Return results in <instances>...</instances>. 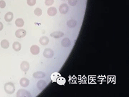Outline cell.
Listing matches in <instances>:
<instances>
[{
    "label": "cell",
    "instance_id": "6",
    "mask_svg": "<svg viewBox=\"0 0 129 97\" xmlns=\"http://www.w3.org/2000/svg\"><path fill=\"white\" fill-rule=\"evenodd\" d=\"M59 11L61 14H66L68 11V6L66 4H62L59 6Z\"/></svg>",
    "mask_w": 129,
    "mask_h": 97
},
{
    "label": "cell",
    "instance_id": "14",
    "mask_svg": "<svg viewBox=\"0 0 129 97\" xmlns=\"http://www.w3.org/2000/svg\"><path fill=\"white\" fill-rule=\"evenodd\" d=\"M39 43L43 46L47 45L49 43V38L45 36H42V37H41L40 39H39Z\"/></svg>",
    "mask_w": 129,
    "mask_h": 97
},
{
    "label": "cell",
    "instance_id": "24",
    "mask_svg": "<svg viewBox=\"0 0 129 97\" xmlns=\"http://www.w3.org/2000/svg\"><path fill=\"white\" fill-rule=\"evenodd\" d=\"M68 4L71 6H75L77 4L78 0H68Z\"/></svg>",
    "mask_w": 129,
    "mask_h": 97
},
{
    "label": "cell",
    "instance_id": "21",
    "mask_svg": "<svg viewBox=\"0 0 129 97\" xmlns=\"http://www.w3.org/2000/svg\"><path fill=\"white\" fill-rule=\"evenodd\" d=\"M56 82L58 84H62H62H64L65 83H66V80H65L63 77L59 76L58 79H57Z\"/></svg>",
    "mask_w": 129,
    "mask_h": 97
},
{
    "label": "cell",
    "instance_id": "1",
    "mask_svg": "<svg viewBox=\"0 0 129 97\" xmlns=\"http://www.w3.org/2000/svg\"><path fill=\"white\" fill-rule=\"evenodd\" d=\"M4 89L5 92L9 95L13 94L15 91V86L14 84L11 82L6 83L4 86Z\"/></svg>",
    "mask_w": 129,
    "mask_h": 97
},
{
    "label": "cell",
    "instance_id": "10",
    "mask_svg": "<svg viewBox=\"0 0 129 97\" xmlns=\"http://www.w3.org/2000/svg\"><path fill=\"white\" fill-rule=\"evenodd\" d=\"M61 45L63 46L64 47H68L71 45V41L68 38H65L61 41Z\"/></svg>",
    "mask_w": 129,
    "mask_h": 97
},
{
    "label": "cell",
    "instance_id": "19",
    "mask_svg": "<svg viewBox=\"0 0 129 97\" xmlns=\"http://www.w3.org/2000/svg\"><path fill=\"white\" fill-rule=\"evenodd\" d=\"M9 42L7 40H2L1 43V46L2 48L4 49H7L9 47Z\"/></svg>",
    "mask_w": 129,
    "mask_h": 97
},
{
    "label": "cell",
    "instance_id": "26",
    "mask_svg": "<svg viewBox=\"0 0 129 97\" xmlns=\"http://www.w3.org/2000/svg\"><path fill=\"white\" fill-rule=\"evenodd\" d=\"M6 6V2L3 0H1L0 1V8H1V9H3Z\"/></svg>",
    "mask_w": 129,
    "mask_h": 97
},
{
    "label": "cell",
    "instance_id": "18",
    "mask_svg": "<svg viewBox=\"0 0 129 97\" xmlns=\"http://www.w3.org/2000/svg\"><path fill=\"white\" fill-rule=\"evenodd\" d=\"M15 24L17 27H22L24 24V21L22 18H18V19H16Z\"/></svg>",
    "mask_w": 129,
    "mask_h": 97
},
{
    "label": "cell",
    "instance_id": "20",
    "mask_svg": "<svg viewBox=\"0 0 129 97\" xmlns=\"http://www.w3.org/2000/svg\"><path fill=\"white\" fill-rule=\"evenodd\" d=\"M59 76H61L60 74H58V73H53L52 75H51V80H52V81L56 82V81L57 79Z\"/></svg>",
    "mask_w": 129,
    "mask_h": 97
},
{
    "label": "cell",
    "instance_id": "23",
    "mask_svg": "<svg viewBox=\"0 0 129 97\" xmlns=\"http://www.w3.org/2000/svg\"><path fill=\"white\" fill-rule=\"evenodd\" d=\"M36 0H27V3L30 6H34L36 4Z\"/></svg>",
    "mask_w": 129,
    "mask_h": 97
},
{
    "label": "cell",
    "instance_id": "2",
    "mask_svg": "<svg viewBox=\"0 0 129 97\" xmlns=\"http://www.w3.org/2000/svg\"><path fill=\"white\" fill-rule=\"evenodd\" d=\"M17 97H31L32 95L28 91L25 89H19L17 92Z\"/></svg>",
    "mask_w": 129,
    "mask_h": 97
},
{
    "label": "cell",
    "instance_id": "12",
    "mask_svg": "<svg viewBox=\"0 0 129 97\" xmlns=\"http://www.w3.org/2000/svg\"><path fill=\"white\" fill-rule=\"evenodd\" d=\"M13 18V14L12 12H7L4 16V19L7 22H11Z\"/></svg>",
    "mask_w": 129,
    "mask_h": 97
},
{
    "label": "cell",
    "instance_id": "9",
    "mask_svg": "<svg viewBox=\"0 0 129 97\" xmlns=\"http://www.w3.org/2000/svg\"><path fill=\"white\" fill-rule=\"evenodd\" d=\"M30 83V81L29 80L26 78H22L20 81H19V84L22 87H27L28 85H29Z\"/></svg>",
    "mask_w": 129,
    "mask_h": 97
},
{
    "label": "cell",
    "instance_id": "22",
    "mask_svg": "<svg viewBox=\"0 0 129 97\" xmlns=\"http://www.w3.org/2000/svg\"><path fill=\"white\" fill-rule=\"evenodd\" d=\"M42 13H43V12H42V10L40 8H36L35 11H34V13L38 17H39V16L41 15Z\"/></svg>",
    "mask_w": 129,
    "mask_h": 97
},
{
    "label": "cell",
    "instance_id": "8",
    "mask_svg": "<svg viewBox=\"0 0 129 97\" xmlns=\"http://www.w3.org/2000/svg\"><path fill=\"white\" fill-rule=\"evenodd\" d=\"M20 67H21V69L22 70V71L25 72H27L30 68L29 63L26 61H22V62L21 63Z\"/></svg>",
    "mask_w": 129,
    "mask_h": 97
},
{
    "label": "cell",
    "instance_id": "16",
    "mask_svg": "<svg viewBox=\"0 0 129 97\" xmlns=\"http://www.w3.org/2000/svg\"><path fill=\"white\" fill-rule=\"evenodd\" d=\"M12 47H13V50H14L15 51H16V52H19L21 49V45L19 42L15 41L13 43Z\"/></svg>",
    "mask_w": 129,
    "mask_h": 97
},
{
    "label": "cell",
    "instance_id": "17",
    "mask_svg": "<svg viewBox=\"0 0 129 97\" xmlns=\"http://www.w3.org/2000/svg\"><path fill=\"white\" fill-rule=\"evenodd\" d=\"M76 24H77V22L73 19H70L67 22V25L69 28H73L76 27Z\"/></svg>",
    "mask_w": 129,
    "mask_h": 97
},
{
    "label": "cell",
    "instance_id": "15",
    "mask_svg": "<svg viewBox=\"0 0 129 97\" xmlns=\"http://www.w3.org/2000/svg\"><path fill=\"white\" fill-rule=\"evenodd\" d=\"M34 77L35 78H44L45 76V74H44L43 72H36L34 73V75H33Z\"/></svg>",
    "mask_w": 129,
    "mask_h": 97
},
{
    "label": "cell",
    "instance_id": "28",
    "mask_svg": "<svg viewBox=\"0 0 129 97\" xmlns=\"http://www.w3.org/2000/svg\"><path fill=\"white\" fill-rule=\"evenodd\" d=\"M62 1H64V0H62Z\"/></svg>",
    "mask_w": 129,
    "mask_h": 97
},
{
    "label": "cell",
    "instance_id": "13",
    "mask_svg": "<svg viewBox=\"0 0 129 97\" xmlns=\"http://www.w3.org/2000/svg\"><path fill=\"white\" fill-rule=\"evenodd\" d=\"M64 35L63 32H52V34H50V36L54 38H61Z\"/></svg>",
    "mask_w": 129,
    "mask_h": 97
},
{
    "label": "cell",
    "instance_id": "27",
    "mask_svg": "<svg viewBox=\"0 0 129 97\" xmlns=\"http://www.w3.org/2000/svg\"><path fill=\"white\" fill-rule=\"evenodd\" d=\"M3 27H4V26H3V23H2L1 22H0V31H1V30H3Z\"/></svg>",
    "mask_w": 129,
    "mask_h": 97
},
{
    "label": "cell",
    "instance_id": "11",
    "mask_svg": "<svg viewBox=\"0 0 129 97\" xmlns=\"http://www.w3.org/2000/svg\"><path fill=\"white\" fill-rule=\"evenodd\" d=\"M57 13V10L54 7H51L47 10V14L50 17H54Z\"/></svg>",
    "mask_w": 129,
    "mask_h": 97
},
{
    "label": "cell",
    "instance_id": "4",
    "mask_svg": "<svg viewBox=\"0 0 129 97\" xmlns=\"http://www.w3.org/2000/svg\"><path fill=\"white\" fill-rule=\"evenodd\" d=\"M36 86L39 91H43L46 87L47 83L44 80H39V81H38Z\"/></svg>",
    "mask_w": 129,
    "mask_h": 97
},
{
    "label": "cell",
    "instance_id": "25",
    "mask_svg": "<svg viewBox=\"0 0 129 97\" xmlns=\"http://www.w3.org/2000/svg\"><path fill=\"white\" fill-rule=\"evenodd\" d=\"M54 3V0H45V4L46 6H52Z\"/></svg>",
    "mask_w": 129,
    "mask_h": 97
},
{
    "label": "cell",
    "instance_id": "3",
    "mask_svg": "<svg viewBox=\"0 0 129 97\" xmlns=\"http://www.w3.org/2000/svg\"><path fill=\"white\" fill-rule=\"evenodd\" d=\"M43 55L47 58H51L54 55V52L50 48H46L43 52Z\"/></svg>",
    "mask_w": 129,
    "mask_h": 97
},
{
    "label": "cell",
    "instance_id": "7",
    "mask_svg": "<svg viewBox=\"0 0 129 97\" xmlns=\"http://www.w3.org/2000/svg\"><path fill=\"white\" fill-rule=\"evenodd\" d=\"M40 51V49L39 47V46L36 45H33L32 46L30 47V52L34 55H36L39 54Z\"/></svg>",
    "mask_w": 129,
    "mask_h": 97
},
{
    "label": "cell",
    "instance_id": "5",
    "mask_svg": "<svg viewBox=\"0 0 129 97\" xmlns=\"http://www.w3.org/2000/svg\"><path fill=\"white\" fill-rule=\"evenodd\" d=\"M26 35V31L24 29H18L15 32V36L18 38H22Z\"/></svg>",
    "mask_w": 129,
    "mask_h": 97
}]
</instances>
